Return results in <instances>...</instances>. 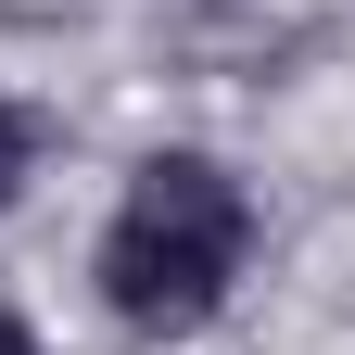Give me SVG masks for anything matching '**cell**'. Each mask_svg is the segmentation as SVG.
Listing matches in <instances>:
<instances>
[{
    "label": "cell",
    "mask_w": 355,
    "mask_h": 355,
    "mask_svg": "<svg viewBox=\"0 0 355 355\" xmlns=\"http://www.w3.org/2000/svg\"><path fill=\"white\" fill-rule=\"evenodd\" d=\"M51 102H26V89H0V216H26L38 203V178H51Z\"/></svg>",
    "instance_id": "obj_2"
},
{
    "label": "cell",
    "mask_w": 355,
    "mask_h": 355,
    "mask_svg": "<svg viewBox=\"0 0 355 355\" xmlns=\"http://www.w3.org/2000/svg\"><path fill=\"white\" fill-rule=\"evenodd\" d=\"M0 355H51V343H38V318H26L13 292H0Z\"/></svg>",
    "instance_id": "obj_3"
},
{
    "label": "cell",
    "mask_w": 355,
    "mask_h": 355,
    "mask_svg": "<svg viewBox=\"0 0 355 355\" xmlns=\"http://www.w3.org/2000/svg\"><path fill=\"white\" fill-rule=\"evenodd\" d=\"M254 254H266L254 178L229 153H203V140H153L140 165L114 178L102 229H89V304H102L127 343L165 355V343H203L241 304Z\"/></svg>",
    "instance_id": "obj_1"
}]
</instances>
